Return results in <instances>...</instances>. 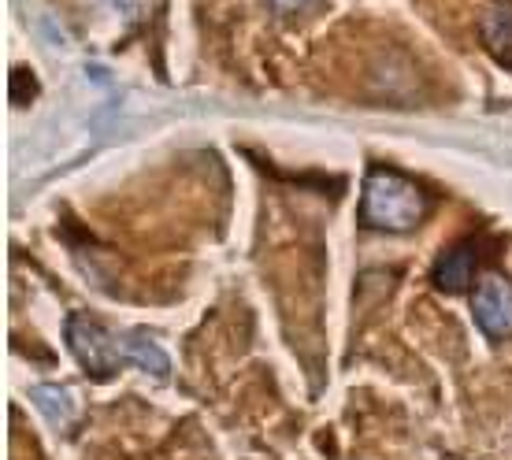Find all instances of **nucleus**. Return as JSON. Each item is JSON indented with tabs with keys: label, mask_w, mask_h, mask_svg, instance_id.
<instances>
[{
	"label": "nucleus",
	"mask_w": 512,
	"mask_h": 460,
	"mask_svg": "<svg viewBox=\"0 0 512 460\" xmlns=\"http://www.w3.org/2000/svg\"><path fill=\"white\" fill-rule=\"evenodd\" d=\"M427 216V197L412 179L397 175L390 167H372L364 179L360 223L386 234H409Z\"/></svg>",
	"instance_id": "1"
},
{
	"label": "nucleus",
	"mask_w": 512,
	"mask_h": 460,
	"mask_svg": "<svg viewBox=\"0 0 512 460\" xmlns=\"http://www.w3.org/2000/svg\"><path fill=\"white\" fill-rule=\"evenodd\" d=\"M64 334H67L71 353H75L78 364H82V371L93 375V379H108V375H116L119 364H127L123 338H112L101 323L93 320L90 312H75V316L67 320Z\"/></svg>",
	"instance_id": "2"
},
{
	"label": "nucleus",
	"mask_w": 512,
	"mask_h": 460,
	"mask_svg": "<svg viewBox=\"0 0 512 460\" xmlns=\"http://www.w3.org/2000/svg\"><path fill=\"white\" fill-rule=\"evenodd\" d=\"M472 312L479 331L487 338H509L512 334V282L498 271H487L472 294Z\"/></svg>",
	"instance_id": "3"
},
{
	"label": "nucleus",
	"mask_w": 512,
	"mask_h": 460,
	"mask_svg": "<svg viewBox=\"0 0 512 460\" xmlns=\"http://www.w3.org/2000/svg\"><path fill=\"white\" fill-rule=\"evenodd\" d=\"M479 256H475V242L453 245L449 253H442V260L435 264V286L446 294H464L475 279Z\"/></svg>",
	"instance_id": "4"
},
{
	"label": "nucleus",
	"mask_w": 512,
	"mask_h": 460,
	"mask_svg": "<svg viewBox=\"0 0 512 460\" xmlns=\"http://www.w3.org/2000/svg\"><path fill=\"white\" fill-rule=\"evenodd\" d=\"M123 349H127V364H138L141 371H149L156 379H167L171 360H167L164 345L153 342L149 334H123Z\"/></svg>",
	"instance_id": "5"
},
{
	"label": "nucleus",
	"mask_w": 512,
	"mask_h": 460,
	"mask_svg": "<svg viewBox=\"0 0 512 460\" xmlns=\"http://www.w3.org/2000/svg\"><path fill=\"white\" fill-rule=\"evenodd\" d=\"M483 38L501 60L509 64L512 60V4H494L483 15Z\"/></svg>",
	"instance_id": "6"
},
{
	"label": "nucleus",
	"mask_w": 512,
	"mask_h": 460,
	"mask_svg": "<svg viewBox=\"0 0 512 460\" xmlns=\"http://www.w3.org/2000/svg\"><path fill=\"white\" fill-rule=\"evenodd\" d=\"M34 401L41 405V412L49 416L52 427H71V416H75V401H71V394H67L64 386H41V390H34Z\"/></svg>",
	"instance_id": "7"
},
{
	"label": "nucleus",
	"mask_w": 512,
	"mask_h": 460,
	"mask_svg": "<svg viewBox=\"0 0 512 460\" xmlns=\"http://www.w3.org/2000/svg\"><path fill=\"white\" fill-rule=\"evenodd\" d=\"M308 0H271V8L275 12H282V15H290V12H297V8H305Z\"/></svg>",
	"instance_id": "8"
}]
</instances>
